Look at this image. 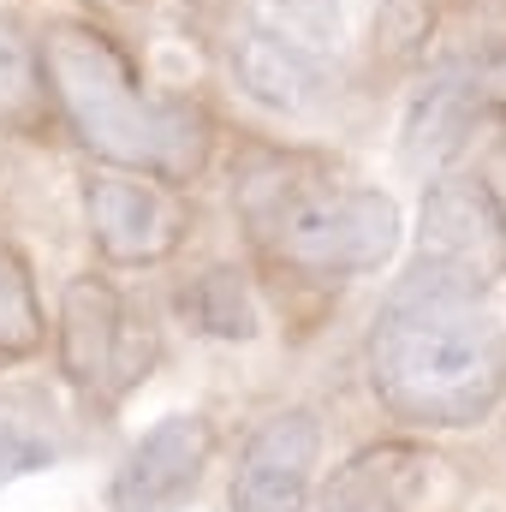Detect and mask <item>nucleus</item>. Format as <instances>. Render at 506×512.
Returning <instances> with one entry per match:
<instances>
[{"label": "nucleus", "mask_w": 506, "mask_h": 512, "mask_svg": "<svg viewBox=\"0 0 506 512\" xmlns=\"http://www.w3.org/2000/svg\"><path fill=\"white\" fill-rule=\"evenodd\" d=\"M483 120H495V114H489V102H483L477 60L447 66V72H435V78L411 96L405 131H399V155H405L417 173H447V167L459 161L465 137L483 126Z\"/></svg>", "instance_id": "9d476101"}, {"label": "nucleus", "mask_w": 506, "mask_h": 512, "mask_svg": "<svg viewBox=\"0 0 506 512\" xmlns=\"http://www.w3.org/2000/svg\"><path fill=\"white\" fill-rule=\"evenodd\" d=\"M215 459V423L203 411H173L161 423H149L126 447L114 483H108V507L114 512H173L209 471Z\"/></svg>", "instance_id": "0eeeda50"}, {"label": "nucleus", "mask_w": 506, "mask_h": 512, "mask_svg": "<svg viewBox=\"0 0 506 512\" xmlns=\"http://www.w3.org/2000/svg\"><path fill=\"white\" fill-rule=\"evenodd\" d=\"M42 340H48V316H42V298H36V274L0 239V364L36 358Z\"/></svg>", "instance_id": "ddd939ff"}, {"label": "nucleus", "mask_w": 506, "mask_h": 512, "mask_svg": "<svg viewBox=\"0 0 506 512\" xmlns=\"http://www.w3.org/2000/svg\"><path fill=\"white\" fill-rule=\"evenodd\" d=\"M233 209L245 221V239L268 262L316 280L376 274L399 256V239H405L399 203L387 191L352 185L328 161L286 155V149L245 161L233 185Z\"/></svg>", "instance_id": "7ed1b4c3"}, {"label": "nucleus", "mask_w": 506, "mask_h": 512, "mask_svg": "<svg viewBox=\"0 0 506 512\" xmlns=\"http://www.w3.org/2000/svg\"><path fill=\"white\" fill-rule=\"evenodd\" d=\"M227 66H233V84L251 96L256 108H268V114H310V108L328 102V60L268 36L251 18L233 30Z\"/></svg>", "instance_id": "9b49d317"}, {"label": "nucleus", "mask_w": 506, "mask_h": 512, "mask_svg": "<svg viewBox=\"0 0 506 512\" xmlns=\"http://www.w3.org/2000/svg\"><path fill=\"white\" fill-rule=\"evenodd\" d=\"M78 197H84V227L96 251L120 268H155L185 245L191 215L173 197V185L155 173H131V167L90 173Z\"/></svg>", "instance_id": "423d86ee"}, {"label": "nucleus", "mask_w": 506, "mask_h": 512, "mask_svg": "<svg viewBox=\"0 0 506 512\" xmlns=\"http://www.w3.org/2000/svg\"><path fill=\"white\" fill-rule=\"evenodd\" d=\"M435 489H447L441 453L381 441V447L352 453L322 483V512H423L435 501Z\"/></svg>", "instance_id": "1a4fd4ad"}, {"label": "nucleus", "mask_w": 506, "mask_h": 512, "mask_svg": "<svg viewBox=\"0 0 506 512\" xmlns=\"http://www.w3.org/2000/svg\"><path fill=\"white\" fill-rule=\"evenodd\" d=\"M48 84H42V66L24 60L6 36H0V126L6 131H36L48 114Z\"/></svg>", "instance_id": "2eb2a0df"}, {"label": "nucleus", "mask_w": 506, "mask_h": 512, "mask_svg": "<svg viewBox=\"0 0 506 512\" xmlns=\"http://www.w3.org/2000/svg\"><path fill=\"white\" fill-rule=\"evenodd\" d=\"M251 24H262L268 36L316 54V60H334L340 42H346V12L340 0H251Z\"/></svg>", "instance_id": "4468645a"}, {"label": "nucleus", "mask_w": 506, "mask_h": 512, "mask_svg": "<svg viewBox=\"0 0 506 512\" xmlns=\"http://www.w3.org/2000/svg\"><path fill=\"white\" fill-rule=\"evenodd\" d=\"M322 459V417L292 405L256 423L233 465V512H310V477Z\"/></svg>", "instance_id": "6e6552de"}, {"label": "nucleus", "mask_w": 506, "mask_h": 512, "mask_svg": "<svg viewBox=\"0 0 506 512\" xmlns=\"http://www.w3.org/2000/svg\"><path fill=\"white\" fill-rule=\"evenodd\" d=\"M506 274V203L483 173H435L417 203V239H411V274L441 292L483 298Z\"/></svg>", "instance_id": "20e7f679"}, {"label": "nucleus", "mask_w": 506, "mask_h": 512, "mask_svg": "<svg viewBox=\"0 0 506 512\" xmlns=\"http://www.w3.org/2000/svg\"><path fill=\"white\" fill-rule=\"evenodd\" d=\"M48 465H54V441H42V435H30V429L0 417V489L18 483V477H36Z\"/></svg>", "instance_id": "dca6fc26"}, {"label": "nucleus", "mask_w": 506, "mask_h": 512, "mask_svg": "<svg viewBox=\"0 0 506 512\" xmlns=\"http://www.w3.org/2000/svg\"><path fill=\"white\" fill-rule=\"evenodd\" d=\"M36 66H42L48 96H54V114L108 167L155 173L167 185H185L203 173L209 120L179 96H149L131 72L126 48L108 30L54 24L36 42Z\"/></svg>", "instance_id": "f03ea898"}, {"label": "nucleus", "mask_w": 506, "mask_h": 512, "mask_svg": "<svg viewBox=\"0 0 506 512\" xmlns=\"http://www.w3.org/2000/svg\"><path fill=\"white\" fill-rule=\"evenodd\" d=\"M179 310L197 334L209 340H256L262 310H256V286L239 262H209L179 286Z\"/></svg>", "instance_id": "f8f14e48"}, {"label": "nucleus", "mask_w": 506, "mask_h": 512, "mask_svg": "<svg viewBox=\"0 0 506 512\" xmlns=\"http://www.w3.org/2000/svg\"><path fill=\"white\" fill-rule=\"evenodd\" d=\"M364 370L399 423L477 429L506 399V334L477 298L399 280L370 322Z\"/></svg>", "instance_id": "f257e3e1"}, {"label": "nucleus", "mask_w": 506, "mask_h": 512, "mask_svg": "<svg viewBox=\"0 0 506 512\" xmlns=\"http://www.w3.org/2000/svg\"><path fill=\"white\" fill-rule=\"evenodd\" d=\"M60 370L96 405H120L155 364V328L108 274H78L60 292Z\"/></svg>", "instance_id": "39448f33"}]
</instances>
